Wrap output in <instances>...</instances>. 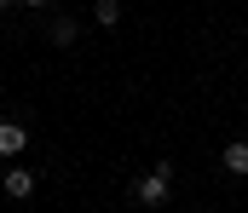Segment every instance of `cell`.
Here are the masks:
<instances>
[{"mask_svg": "<svg viewBox=\"0 0 248 213\" xmlns=\"http://www.w3.org/2000/svg\"><path fill=\"white\" fill-rule=\"evenodd\" d=\"M168 179H173V167L162 161L150 179H139V185H133V196H139V202H162V196H168Z\"/></svg>", "mask_w": 248, "mask_h": 213, "instance_id": "obj_1", "label": "cell"}, {"mask_svg": "<svg viewBox=\"0 0 248 213\" xmlns=\"http://www.w3.org/2000/svg\"><path fill=\"white\" fill-rule=\"evenodd\" d=\"M23 144H29V133H23L17 121H0V156H17Z\"/></svg>", "mask_w": 248, "mask_h": 213, "instance_id": "obj_2", "label": "cell"}, {"mask_svg": "<svg viewBox=\"0 0 248 213\" xmlns=\"http://www.w3.org/2000/svg\"><path fill=\"white\" fill-rule=\"evenodd\" d=\"M0 185H6V196H17V202H23V196L35 190V173H23V167H12V173H6Z\"/></svg>", "mask_w": 248, "mask_h": 213, "instance_id": "obj_3", "label": "cell"}, {"mask_svg": "<svg viewBox=\"0 0 248 213\" xmlns=\"http://www.w3.org/2000/svg\"><path fill=\"white\" fill-rule=\"evenodd\" d=\"M225 167L231 173H248V144H225Z\"/></svg>", "mask_w": 248, "mask_h": 213, "instance_id": "obj_4", "label": "cell"}, {"mask_svg": "<svg viewBox=\"0 0 248 213\" xmlns=\"http://www.w3.org/2000/svg\"><path fill=\"white\" fill-rule=\"evenodd\" d=\"M93 12H98V23H116V17H122V6H116V0H98Z\"/></svg>", "mask_w": 248, "mask_h": 213, "instance_id": "obj_5", "label": "cell"}, {"mask_svg": "<svg viewBox=\"0 0 248 213\" xmlns=\"http://www.w3.org/2000/svg\"><path fill=\"white\" fill-rule=\"evenodd\" d=\"M52 41H58V46H69V41H75V23H69V17H63V23H52Z\"/></svg>", "mask_w": 248, "mask_h": 213, "instance_id": "obj_6", "label": "cell"}, {"mask_svg": "<svg viewBox=\"0 0 248 213\" xmlns=\"http://www.w3.org/2000/svg\"><path fill=\"white\" fill-rule=\"evenodd\" d=\"M29 6H52V0H29Z\"/></svg>", "mask_w": 248, "mask_h": 213, "instance_id": "obj_7", "label": "cell"}, {"mask_svg": "<svg viewBox=\"0 0 248 213\" xmlns=\"http://www.w3.org/2000/svg\"><path fill=\"white\" fill-rule=\"evenodd\" d=\"M6 6H12V0H0V12H6Z\"/></svg>", "mask_w": 248, "mask_h": 213, "instance_id": "obj_8", "label": "cell"}]
</instances>
